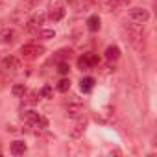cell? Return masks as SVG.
Wrapping results in <instances>:
<instances>
[{
	"label": "cell",
	"mask_w": 157,
	"mask_h": 157,
	"mask_svg": "<svg viewBox=\"0 0 157 157\" xmlns=\"http://www.w3.org/2000/svg\"><path fill=\"white\" fill-rule=\"evenodd\" d=\"M124 32H126V41L137 50V52H144L146 48V33H144V24L128 21L124 24Z\"/></svg>",
	"instance_id": "6da1fadb"
},
{
	"label": "cell",
	"mask_w": 157,
	"mask_h": 157,
	"mask_svg": "<svg viewBox=\"0 0 157 157\" xmlns=\"http://www.w3.org/2000/svg\"><path fill=\"white\" fill-rule=\"evenodd\" d=\"M21 118H22V122H24L28 128H32L33 131H41V129H46V128H48L46 117L39 115L37 111H24V113L21 115Z\"/></svg>",
	"instance_id": "7a4b0ae2"
},
{
	"label": "cell",
	"mask_w": 157,
	"mask_h": 157,
	"mask_svg": "<svg viewBox=\"0 0 157 157\" xmlns=\"http://www.w3.org/2000/svg\"><path fill=\"white\" fill-rule=\"evenodd\" d=\"M19 54L26 59V61H33V59H39L41 56L46 54V48L39 43H28V44H22Z\"/></svg>",
	"instance_id": "3957f363"
},
{
	"label": "cell",
	"mask_w": 157,
	"mask_h": 157,
	"mask_svg": "<svg viewBox=\"0 0 157 157\" xmlns=\"http://www.w3.org/2000/svg\"><path fill=\"white\" fill-rule=\"evenodd\" d=\"M65 13H67V10H65L63 0H48V13H46V17L52 22H59L65 17Z\"/></svg>",
	"instance_id": "277c9868"
},
{
	"label": "cell",
	"mask_w": 157,
	"mask_h": 157,
	"mask_svg": "<svg viewBox=\"0 0 157 157\" xmlns=\"http://www.w3.org/2000/svg\"><path fill=\"white\" fill-rule=\"evenodd\" d=\"M150 11L142 6H135L131 10H128V21H133V22H139V24H146L150 21Z\"/></svg>",
	"instance_id": "5b68a950"
},
{
	"label": "cell",
	"mask_w": 157,
	"mask_h": 157,
	"mask_svg": "<svg viewBox=\"0 0 157 157\" xmlns=\"http://www.w3.org/2000/svg\"><path fill=\"white\" fill-rule=\"evenodd\" d=\"M65 109H67V115L70 117V118H80V117H83V111H85V107H83V102L78 98V96H72V100L65 105Z\"/></svg>",
	"instance_id": "8992f818"
},
{
	"label": "cell",
	"mask_w": 157,
	"mask_h": 157,
	"mask_svg": "<svg viewBox=\"0 0 157 157\" xmlns=\"http://www.w3.org/2000/svg\"><path fill=\"white\" fill-rule=\"evenodd\" d=\"M98 63H100V59H98V56L93 54V52H87V54H83V56L78 57V67H80V70H91V68H94Z\"/></svg>",
	"instance_id": "52a82bcc"
},
{
	"label": "cell",
	"mask_w": 157,
	"mask_h": 157,
	"mask_svg": "<svg viewBox=\"0 0 157 157\" xmlns=\"http://www.w3.org/2000/svg\"><path fill=\"white\" fill-rule=\"evenodd\" d=\"M44 21H46V15H44V13H33V15L28 19V22H26V32H30V33L39 32V30L43 28Z\"/></svg>",
	"instance_id": "ba28073f"
},
{
	"label": "cell",
	"mask_w": 157,
	"mask_h": 157,
	"mask_svg": "<svg viewBox=\"0 0 157 157\" xmlns=\"http://www.w3.org/2000/svg\"><path fill=\"white\" fill-rule=\"evenodd\" d=\"M17 41V30L15 28H2L0 30V44H11Z\"/></svg>",
	"instance_id": "9c48e42d"
},
{
	"label": "cell",
	"mask_w": 157,
	"mask_h": 157,
	"mask_svg": "<svg viewBox=\"0 0 157 157\" xmlns=\"http://www.w3.org/2000/svg\"><path fill=\"white\" fill-rule=\"evenodd\" d=\"M85 128H87V118H83V117L76 118V122H74V126H72V129H70V137H74V139L82 137L83 131H85Z\"/></svg>",
	"instance_id": "30bf717a"
},
{
	"label": "cell",
	"mask_w": 157,
	"mask_h": 157,
	"mask_svg": "<svg viewBox=\"0 0 157 157\" xmlns=\"http://www.w3.org/2000/svg\"><path fill=\"white\" fill-rule=\"evenodd\" d=\"M2 68L4 70H11V72H17L21 68V59L15 57V56H6L2 59Z\"/></svg>",
	"instance_id": "8fae6325"
},
{
	"label": "cell",
	"mask_w": 157,
	"mask_h": 157,
	"mask_svg": "<svg viewBox=\"0 0 157 157\" xmlns=\"http://www.w3.org/2000/svg\"><path fill=\"white\" fill-rule=\"evenodd\" d=\"M118 57H120V48H118L117 44H111V46L105 48V59H107L109 63L118 61Z\"/></svg>",
	"instance_id": "7c38bea8"
},
{
	"label": "cell",
	"mask_w": 157,
	"mask_h": 157,
	"mask_svg": "<svg viewBox=\"0 0 157 157\" xmlns=\"http://www.w3.org/2000/svg\"><path fill=\"white\" fill-rule=\"evenodd\" d=\"M10 151H11V155H22L26 151V142L24 140H13L10 146Z\"/></svg>",
	"instance_id": "4fadbf2b"
},
{
	"label": "cell",
	"mask_w": 157,
	"mask_h": 157,
	"mask_svg": "<svg viewBox=\"0 0 157 157\" xmlns=\"http://www.w3.org/2000/svg\"><path fill=\"white\" fill-rule=\"evenodd\" d=\"M94 78H83V80L80 82V89L83 91V93H91L93 91V87H94Z\"/></svg>",
	"instance_id": "5bb4252c"
},
{
	"label": "cell",
	"mask_w": 157,
	"mask_h": 157,
	"mask_svg": "<svg viewBox=\"0 0 157 157\" xmlns=\"http://www.w3.org/2000/svg\"><path fill=\"white\" fill-rule=\"evenodd\" d=\"M98 4H100V8H102L105 13H113V11H117L115 0H98Z\"/></svg>",
	"instance_id": "9a60e30c"
},
{
	"label": "cell",
	"mask_w": 157,
	"mask_h": 157,
	"mask_svg": "<svg viewBox=\"0 0 157 157\" xmlns=\"http://www.w3.org/2000/svg\"><path fill=\"white\" fill-rule=\"evenodd\" d=\"M87 28H89V32H98L100 30V19H98V15H93V17L87 19Z\"/></svg>",
	"instance_id": "2e32d148"
},
{
	"label": "cell",
	"mask_w": 157,
	"mask_h": 157,
	"mask_svg": "<svg viewBox=\"0 0 157 157\" xmlns=\"http://www.w3.org/2000/svg\"><path fill=\"white\" fill-rule=\"evenodd\" d=\"M54 37H56V32H54V30H43V28H41V30L37 32V39H39V41H50V39H54Z\"/></svg>",
	"instance_id": "e0dca14e"
},
{
	"label": "cell",
	"mask_w": 157,
	"mask_h": 157,
	"mask_svg": "<svg viewBox=\"0 0 157 157\" xmlns=\"http://www.w3.org/2000/svg\"><path fill=\"white\" fill-rule=\"evenodd\" d=\"M11 93H13V96H17V98H24V94L28 93V89H26L24 83H17V85H13Z\"/></svg>",
	"instance_id": "ac0fdd59"
},
{
	"label": "cell",
	"mask_w": 157,
	"mask_h": 157,
	"mask_svg": "<svg viewBox=\"0 0 157 157\" xmlns=\"http://www.w3.org/2000/svg\"><path fill=\"white\" fill-rule=\"evenodd\" d=\"M41 0H21V6H22V11H32L39 6Z\"/></svg>",
	"instance_id": "d6986e66"
},
{
	"label": "cell",
	"mask_w": 157,
	"mask_h": 157,
	"mask_svg": "<svg viewBox=\"0 0 157 157\" xmlns=\"http://www.w3.org/2000/svg\"><path fill=\"white\" fill-rule=\"evenodd\" d=\"M39 100H41V93H39V91H30V94H28V98H26L24 102L30 104V105H35Z\"/></svg>",
	"instance_id": "ffe728a7"
},
{
	"label": "cell",
	"mask_w": 157,
	"mask_h": 157,
	"mask_svg": "<svg viewBox=\"0 0 157 157\" xmlns=\"http://www.w3.org/2000/svg\"><path fill=\"white\" fill-rule=\"evenodd\" d=\"M70 89V80H67V78H63V80L57 83V91L59 93H67Z\"/></svg>",
	"instance_id": "44dd1931"
},
{
	"label": "cell",
	"mask_w": 157,
	"mask_h": 157,
	"mask_svg": "<svg viewBox=\"0 0 157 157\" xmlns=\"http://www.w3.org/2000/svg\"><path fill=\"white\" fill-rule=\"evenodd\" d=\"M128 4H131V0H115V6H117V10L128 8Z\"/></svg>",
	"instance_id": "7402d4cb"
},
{
	"label": "cell",
	"mask_w": 157,
	"mask_h": 157,
	"mask_svg": "<svg viewBox=\"0 0 157 157\" xmlns=\"http://www.w3.org/2000/svg\"><path fill=\"white\" fill-rule=\"evenodd\" d=\"M41 93V96H44V98H52L54 96V93H52V89L46 85V87H43V91H39Z\"/></svg>",
	"instance_id": "603a6c76"
},
{
	"label": "cell",
	"mask_w": 157,
	"mask_h": 157,
	"mask_svg": "<svg viewBox=\"0 0 157 157\" xmlns=\"http://www.w3.org/2000/svg\"><path fill=\"white\" fill-rule=\"evenodd\" d=\"M68 70H70V67H68V63H59V74H68Z\"/></svg>",
	"instance_id": "cb8c5ba5"
},
{
	"label": "cell",
	"mask_w": 157,
	"mask_h": 157,
	"mask_svg": "<svg viewBox=\"0 0 157 157\" xmlns=\"http://www.w3.org/2000/svg\"><path fill=\"white\" fill-rule=\"evenodd\" d=\"M6 4H8V0H0V8H4Z\"/></svg>",
	"instance_id": "d4e9b609"
},
{
	"label": "cell",
	"mask_w": 157,
	"mask_h": 157,
	"mask_svg": "<svg viewBox=\"0 0 157 157\" xmlns=\"http://www.w3.org/2000/svg\"><path fill=\"white\" fill-rule=\"evenodd\" d=\"M67 2H74V0H67Z\"/></svg>",
	"instance_id": "484cf974"
}]
</instances>
